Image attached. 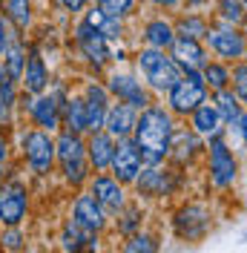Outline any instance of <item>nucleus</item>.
<instances>
[{
    "mask_svg": "<svg viewBox=\"0 0 247 253\" xmlns=\"http://www.w3.org/2000/svg\"><path fill=\"white\" fill-rule=\"evenodd\" d=\"M175 126H178V118L158 98L150 107L138 110V121H135V129H132V141L141 150L144 164H164L167 161Z\"/></svg>",
    "mask_w": 247,
    "mask_h": 253,
    "instance_id": "nucleus-1",
    "label": "nucleus"
},
{
    "mask_svg": "<svg viewBox=\"0 0 247 253\" xmlns=\"http://www.w3.org/2000/svg\"><path fill=\"white\" fill-rule=\"evenodd\" d=\"M132 69L141 75V81L150 86L155 98H164V92L178 81L181 69L172 61L167 49H153V46H138L132 52Z\"/></svg>",
    "mask_w": 247,
    "mask_h": 253,
    "instance_id": "nucleus-2",
    "label": "nucleus"
},
{
    "mask_svg": "<svg viewBox=\"0 0 247 253\" xmlns=\"http://www.w3.org/2000/svg\"><path fill=\"white\" fill-rule=\"evenodd\" d=\"M55 164L61 167V175L69 187H86V181L92 175L89 158H86V138L81 132L61 129L55 138Z\"/></svg>",
    "mask_w": 247,
    "mask_h": 253,
    "instance_id": "nucleus-3",
    "label": "nucleus"
},
{
    "mask_svg": "<svg viewBox=\"0 0 247 253\" xmlns=\"http://www.w3.org/2000/svg\"><path fill=\"white\" fill-rule=\"evenodd\" d=\"M204 170H207V184L218 193L236 187L239 181V153L230 147L227 135L218 132L204 141Z\"/></svg>",
    "mask_w": 247,
    "mask_h": 253,
    "instance_id": "nucleus-4",
    "label": "nucleus"
},
{
    "mask_svg": "<svg viewBox=\"0 0 247 253\" xmlns=\"http://www.w3.org/2000/svg\"><path fill=\"white\" fill-rule=\"evenodd\" d=\"M181 173L178 167H172L170 161L164 164H144L141 167L138 178L132 181V190L138 199H147V202H158V199H170L181 190Z\"/></svg>",
    "mask_w": 247,
    "mask_h": 253,
    "instance_id": "nucleus-5",
    "label": "nucleus"
},
{
    "mask_svg": "<svg viewBox=\"0 0 247 253\" xmlns=\"http://www.w3.org/2000/svg\"><path fill=\"white\" fill-rule=\"evenodd\" d=\"M207 98H210V89H207V84L201 78V72H181L178 81L164 92V107L175 118L184 121L187 115L196 110L201 101H207Z\"/></svg>",
    "mask_w": 247,
    "mask_h": 253,
    "instance_id": "nucleus-6",
    "label": "nucleus"
},
{
    "mask_svg": "<svg viewBox=\"0 0 247 253\" xmlns=\"http://www.w3.org/2000/svg\"><path fill=\"white\" fill-rule=\"evenodd\" d=\"M104 86L109 89L112 101H124V104H129V107H135V110H144V107H150L155 101V95L150 92V86L141 81L138 72H135V69H126V66L121 69V63L112 66L107 72Z\"/></svg>",
    "mask_w": 247,
    "mask_h": 253,
    "instance_id": "nucleus-7",
    "label": "nucleus"
},
{
    "mask_svg": "<svg viewBox=\"0 0 247 253\" xmlns=\"http://www.w3.org/2000/svg\"><path fill=\"white\" fill-rule=\"evenodd\" d=\"M201 41H204V46L210 49V58H218V61H227V63L245 61L247 29H242V26H230V23L213 20Z\"/></svg>",
    "mask_w": 247,
    "mask_h": 253,
    "instance_id": "nucleus-8",
    "label": "nucleus"
},
{
    "mask_svg": "<svg viewBox=\"0 0 247 253\" xmlns=\"http://www.w3.org/2000/svg\"><path fill=\"white\" fill-rule=\"evenodd\" d=\"M170 224H172V236L178 239V242H193L196 245V242H201L210 233L213 213H210V207L204 205V202H184L172 213Z\"/></svg>",
    "mask_w": 247,
    "mask_h": 253,
    "instance_id": "nucleus-9",
    "label": "nucleus"
},
{
    "mask_svg": "<svg viewBox=\"0 0 247 253\" xmlns=\"http://www.w3.org/2000/svg\"><path fill=\"white\" fill-rule=\"evenodd\" d=\"M72 41H75L78 55L83 58V63L92 69V72H104L107 66H112V58H109V41L95 29L92 23H86L83 17L75 23L72 29Z\"/></svg>",
    "mask_w": 247,
    "mask_h": 253,
    "instance_id": "nucleus-10",
    "label": "nucleus"
},
{
    "mask_svg": "<svg viewBox=\"0 0 247 253\" xmlns=\"http://www.w3.org/2000/svg\"><path fill=\"white\" fill-rule=\"evenodd\" d=\"M20 147H23L26 167L38 178H46L55 167V138H52V132L41 129V126H32L20 135Z\"/></svg>",
    "mask_w": 247,
    "mask_h": 253,
    "instance_id": "nucleus-11",
    "label": "nucleus"
},
{
    "mask_svg": "<svg viewBox=\"0 0 247 253\" xmlns=\"http://www.w3.org/2000/svg\"><path fill=\"white\" fill-rule=\"evenodd\" d=\"M69 219L75 221L78 227H83V230H89V233H104L112 219H109V213L104 207L98 205V199H95L89 190H78L75 199H72V210H69Z\"/></svg>",
    "mask_w": 247,
    "mask_h": 253,
    "instance_id": "nucleus-12",
    "label": "nucleus"
},
{
    "mask_svg": "<svg viewBox=\"0 0 247 253\" xmlns=\"http://www.w3.org/2000/svg\"><path fill=\"white\" fill-rule=\"evenodd\" d=\"M86 190H89L95 199H98V205H101V207L109 213V219H112V216H115V213H118L124 205H126V202H129L126 187H124L121 181L109 173V170H101V173H92V175H89Z\"/></svg>",
    "mask_w": 247,
    "mask_h": 253,
    "instance_id": "nucleus-13",
    "label": "nucleus"
},
{
    "mask_svg": "<svg viewBox=\"0 0 247 253\" xmlns=\"http://www.w3.org/2000/svg\"><path fill=\"white\" fill-rule=\"evenodd\" d=\"M29 213V190L20 181H0V224L17 227Z\"/></svg>",
    "mask_w": 247,
    "mask_h": 253,
    "instance_id": "nucleus-14",
    "label": "nucleus"
},
{
    "mask_svg": "<svg viewBox=\"0 0 247 253\" xmlns=\"http://www.w3.org/2000/svg\"><path fill=\"white\" fill-rule=\"evenodd\" d=\"M141 167H144V158H141V150L135 147L132 135L129 138H118L112 161H109V173L115 175L124 187H132V181L138 178Z\"/></svg>",
    "mask_w": 247,
    "mask_h": 253,
    "instance_id": "nucleus-15",
    "label": "nucleus"
},
{
    "mask_svg": "<svg viewBox=\"0 0 247 253\" xmlns=\"http://www.w3.org/2000/svg\"><path fill=\"white\" fill-rule=\"evenodd\" d=\"M199 158H204V138L196 135L190 126H175L167 161H170L172 167H178V170H187V167H193Z\"/></svg>",
    "mask_w": 247,
    "mask_h": 253,
    "instance_id": "nucleus-16",
    "label": "nucleus"
},
{
    "mask_svg": "<svg viewBox=\"0 0 247 253\" xmlns=\"http://www.w3.org/2000/svg\"><path fill=\"white\" fill-rule=\"evenodd\" d=\"M81 95H83V107H86V132L104 129V118L112 104V95L104 86V81H86Z\"/></svg>",
    "mask_w": 247,
    "mask_h": 253,
    "instance_id": "nucleus-17",
    "label": "nucleus"
},
{
    "mask_svg": "<svg viewBox=\"0 0 247 253\" xmlns=\"http://www.w3.org/2000/svg\"><path fill=\"white\" fill-rule=\"evenodd\" d=\"M29 121L32 126H41V129H46V132H55V129H61V101H58V95L55 92H41V95H29Z\"/></svg>",
    "mask_w": 247,
    "mask_h": 253,
    "instance_id": "nucleus-18",
    "label": "nucleus"
},
{
    "mask_svg": "<svg viewBox=\"0 0 247 253\" xmlns=\"http://www.w3.org/2000/svg\"><path fill=\"white\" fill-rule=\"evenodd\" d=\"M167 52L181 72H201L204 63L210 61V49L204 46V41H196V38H175Z\"/></svg>",
    "mask_w": 247,
    "mask_h": 253,
    "instance_id": "nucleus-19",
    "label": "nucleus"
},
{
    "mask_svg": "<svg viewBox=\"0 0 247 253\" xmlns=\"http://www.w3.org/2000/svg\"><path fill=\"white\" fill-rule=\"evenodd\" d=\"M49 86H52V81H49L46 58L41 55L38 46H32L26 52V66H23V75H20V89L26 95H41V92H46Z\"/></svg>",
    "mask_w": 247,
    "mask_h": 253,
    "instance_id": "nucleus-20",
    "label": "nucleus"
},
{
    "mask_svg": "<svg viewBox=\"0 0 247 253\" xmlns=\"http://www.w3.org/2000/svg\"><path fill=\"white\" fill-rule=\"evenodd\" d=\"M175 41V26L172 17L164 15H153L141 23V46H153V49H170Z\"/></svg>",
    "mask_w": 247,
    "mask_h": 253,
    "instance_id": "nucleus-21",
    "label": "nucleus"
},
{
    "mask_svg": "<svg viewBox=\"0 0 247 253\" xmlns=\"http://www.w3.org/2000/svg\"><path fill=\"white\" fill-rule=\"evenodd\" d=\"M83 138H86V158H89L92 173L109 170V161H112V153H115V138L107 129H92Z\"/></svg>",
    "mask_w": 247,
    "mask_h": 253,
    "instance_id": "nucleus-22",
    "label": "nucleus"
},
{
    "mask_svg": "<svg viewBox=\"0 0 247 253\" xmlns=\"http://www.w3.org/2000/svg\"><path fill=\"white\" fill-rule=\"evenodd\" d=\"M135 121H138V110L124 104V101H112L109 104V112L104 118V129L118 141V138H129L132 129H135Z\"/></svg>",
    "mask_w": 247,
    "mask_h": 253,
    "instance_id": "nucleus-23",
    "label": "nucleus"
},
{
    "mask_svg": "<svg viewBox=\"0 0 247 253\" xmlns=\"http://www.w3.org/2000/svg\"><path fill=\"white\" fill-rule=\"evenodd\" d=\"M184 121L190 124V129H193L196 135L204 138V141H207V138H213V135H218V132H224V121L218 118V112H216V107H213V101H210V98H207V101H201V104L187 115Z\"/></svg>",
    "mask_w": 247,
    "mask_h": 253,
    "instance_id": "nucleus-24",
    "label": "nucleus"
},
{
    "mask_svg": "<svg viewBox=\"0 0 247 253\" xmlns=\"http://www.w3.org/2000/svg\"><path fill=\"white\" fill-rule=\"evenodd\" d=\"M210 23H213V17L204 15L201 9H181L172 17L175 38H196V41H201L207 35V29H210Z\"/></svg>",
    "mask_w": 247,
    "mask_h": 253,
    "instance_id": "nucleus-25",
    "label": "nucleus"
},
{
    "mask_svg": "<svg viewBox=\"0 0 247 253\" xmlns=\"http://www.w3.org/2000/svg\"><path fill=\"white\" fill-rule=\"evenodd\" d=\"M101 242V233H89L83 227H78L75 221L69 219L63 224L61 236H58V248L66 253H81V251H95Z\"/></svg>",
    "mask_w": 247,
    "mask_h": 253,
    "instance_id": "nucleus-26",
    "label": "nucleus"
},
{
    "mask_svg": "<svg viewBox=\"0 0 247 253\" xmlns=\"http://www.w3.org/2000/svg\"><path fill=\"white\" fill-rule=\"evenodd\" d=\"M61 129L86 135V107H83V95L66 92L61 98Z\"/></svg>",
    "mask_w": 247,
    "mask_h": 253,
    "instance_id": "nucleus-27",
    "label": "nucleus"
},
{
    "mask_svg": "<svg viewBox=\"0 0 247 253\" xmlns=\"http://www.w3.org/2000/svg\"><path fill=\"white\" fill-rule=\"evenodd\" d=\"M83 20L92 23L109 43H124V41H126V20H118V17H112V15H104L98 6H89V9L83 12Z\"/></svg>",
    "mask_w": 247,
    "mask_h": 253,
    "instance_id": "nucleus-28",
    "label": "nucleus"
},
{
    "mask_svg": "<svg viewBox=\"0 0 247 253\" xmlns=\"http://www.w3.org/2000/svg\"><path fill=\"white\" fill-rule=\"evenodd\" d=\"M0 12L17 35L32 26V0H0Z\"/></svg>",
    "mask_w": 247,
    "mask_h": 253,
    "instance_id": "nucleus-29",
    "label": "nucleus"
},
{
    "mask_svg": "<svg viewBox=\"0 0 247 253\" xmlns=\"http://www.w3.org/2000/svg\"><path fill=\"white\" fill-rule=\"evenodd\" d=\"M112 221H115V230H118L121 239L132 236L135 230H141V227H144V207H141V199L138 202H126V205L112 216Z\"/></svg>",
    "mask_w": 247,
    "mask_h": 253,
    "instance_id": "nucleus-30",
    "label": "nucleus"
},
{
    "mask_svg": "<svg viewBox=\"0 0 247 253\" xmlns=\"http://www.w3.org/2000/svg\"><path fill=\"white\" fill-rule=\"evenodd\" d=\"M0 66H3V72L15 81V84H20L23 66H26V46H23L20 35L12 38V41H9V46L3 49V55H0Z\"/></svg>",
    "mask_w": 247,
    "mask_h": 253,
    "instance_id": "nucleus-31",
    "label": "nucleus"
},
{
    "mask_svg": "<svg viewBox=\"0 0 247 253\" xmlns=\"http://www.w3.org/2000/svg\"><path fill=\"white\" fill-rule=\"evenodd\" d=\"M210 101H213V107H216L218 118L224 121V126L236 124V121H239V115L245 112L242 101L236 98V92H233L230 86H227V89H218V92H210Z\"/></svg>",
    "mask_w": 247,
    "mask_h": 253,
    "instance_id": "nucleus-32",
    "label": "nucleus"
},
{
    "mask_svg": "<svg viewBox=\"0 0 247 253\" xmlns=\"http://www.w3.org/2000/svg\"><path fill=\"white\" fill-rule=\"evenodd\" d=\"M210 3H213V20L247 29V9L242 0H210Z\"/></svg>",
    "mask_w": 247,
    "mask_h": 253,
    "instance_id": "nucleus-33",
    "label": "nucleus"
},
{
    "mask_svg": "<svg viewBox=\"0 0 247 253\" xmlns=\"http://www.w3.org/2000/svg\"><path fill=\"white\" fill-rule=\"evenodd\" d=\"M230 66L233 63L227 61H218V58H210L201 69V78L207 84L210 92H218V89H227L230 86Z\"/></svg>",
    "mask_w": 247,
    "mask_h": 253,
    "instance_id": "nucleus-34",
    "label": "nucleus"
},
{
    "mask_svg": "<svg viewBox=\"0 0 247 253\" xmlns=\"http://www.w3.org/2000/svg\"><path fill=\"white\" fill-rule=\"evenodd\" d=\"M138 3L141 0H95V6L104 15H112L118 20H126V23L138 17Z\"/></svg>",
    "mask_w": 247,
    "mask_h": 253,
    "instance_id": "nucleus-35",
    "label": "nucleus"
},
{
    "mask_svg": "<svg viewBox=\"0 0 247 253\" xmlns=\"http://www.w3.org/2000/svg\"><path fill=\"white\" fill-rule=\"evenodd\" d=\"M158 248H161V245H158V236H155V233H147L144 227L135 230L132 236H126L124 245H121L124 253H155Z\"/></svg>",
    "mask_w": 247,
    "mask_h": 253,
    "instance_id": "nucleus-36",
    "label": "nucleus"
},
{
    "mask_svg": "<svg viewBox=\"0 0 247 253\" xmlns=\"http://www.w3.org/2000/svg\"><path fill=\"white\" fill-rule=\"evenodd\" d=\"M230 89L247 110V61H236L230 66Z\"/></svg>",
    "mask_w": 247,
    "mask_h": 253,
    "instance_id": "nucleus-37",
    "label": "nucleus"
},
{
    "mask_svg": "<svg viewBox=\"0 0 247 253\" xmlns=\"http://www.w3.org/2000/svg\"><path fill=\"white\" fill-rule=\"evenodd\" d=\"M0 248H3V251H23V248H26V236H23L20 224H17V227H6V230L0 233Z\"/></svg>",
    "mask_w": 247,
    "mask_h": 253,
    "instance_id": "nucleus-38",
    "label": "nucleus"
},
{
    "mask_svg": "<svg viewBox=\"0 0 247 253\" xmlns=\"http://www.w3.org/2000/svg\"><path fill=\"white\" fill-rule=\"evenodd\" d=\"M147 3L153 6L155 12H167V15L181 9V0H147Z\"/></svg>",
    "mask_w": 247,
    "mask_h": 253,
    "instance_id": "nucleus-39",
    "label": "nucleus"
},
{
    "mask_svg": "<svg viewBox=\"0 0 247 253\" xmlns=\"http://www.w3.org/2000/svg\"><path fill=\"white\" fill-rule=\"evenodd\" d=\"M92 0H61L63 12H72V15H78V12H83L86 6H89Z\"/></svg>",
    "mask_w": 247,
    "mask_h": 253,
    "instance_id": "nucleus-40",
    "label": "nucleus"
},
{
    "mask_svg": "<svg viewBox=\"0 0 247 253\" xmlns=\"http://www.w3.org/2000/svg\"><path fill=\"white\" fill-rule=\"evenodd\" d=\"M9 41H12V35H9V23H6V17L0 12V55H3V49L9 46Z\"/></svg>",
    "mask_w": 247,
    "mask_h": 253,
    "instance_id": "nucleus-41",
    "label": "nucleus"
},
{
    "mask_svg": "<svg viewBox=\"0 0 247 253\" xmlns=\"http://www.w3.org/2000/svg\"><path fill=\"white\" fill-rule=\"evenodd\" d=\"M6 161H9V141H6V135L0 129V164H6Z\"/></svg>",
    "mask_w": 247,
    "mask_h": 253,
    "instance_id": "nucleus-42",
    "label": "nucleus"
},
{
    "mask_svg": "<svg viewBox=\"0 0 247 253\" xmlns=\"http://www.w3.org/2000/svg\"><path fill=\"white\" fill-rule=\"evenodd\" d=\"M210 0H181V9H207Z\"/></svg>",
    "mask_w": 247,
    "mask_h": 253,
    "instance_id": "nucleus-43",
    "label": "nucleus"
},
{
    "mask_svg": "<svg viewBox=\"0 0 247 253\" xmlns=\"http://www.w3.org/2000/svg\"><path fill=\"white\" fill-rule=\"evenodd\" d=\"M242 3H245V9H247V0H242Z\"/></svg>",
    "mask_w": 247,
    "mask_h": 253,
    "instance_id": "nucleus-44",
    "label": "nucleus"
},
{
    "mask_svg": "<svg viewBox=\"0 0 247 253\" xmlns=\"http://www.w3.org/2000/svg\"><path fill=\"white\" fill-rule=\"evenodd\" d=\"M245 61H247V49H245Z\"/></svg>",
    "mask_w": 247,
    "mask_h": 253,
    "instance_id": "nucleus-45",
    "label": "nucleus"
}]
</instances>
